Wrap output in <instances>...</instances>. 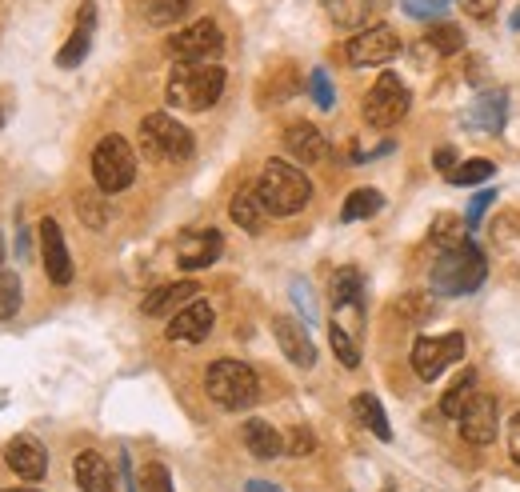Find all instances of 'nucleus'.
<instances>
[{
  "instance_id": "nucleus-42",
  "label": "nucleus",
  "mask_w": 520,
  "mask_h": 492,
  "mask_svg": "<svg viewBox=\"0 0 520 492\" xmlns=\"http://www.w3.org/2000/svg\"><path fill=\"white\" fill-rule=\"evenodd\" d=\"M432 164H436V172H444V176H448V172L456 168V152H452V148H440V152L432 156Z\"/></svg>"
},
{
  "instance_id": "nucleus-24",
  "label": "nucleus",
  "mask_w": 520,
  "mask_h": 492,
  "mask_svg": "<svg viewBox=\"0 0 520 492\" xmlns=\"http://www.w3.org/2000/svg\"><path fill=\"white\" fill-rule=\"evenodd\" d=\"M504 112H508V96L504 92H484L472 108V124L484 132H500L504 128Z\"/></svg>"
},
{
  "instance_id": "nucleus-6",
  "label": "nucleus",
  "mask_w": 520,
  "mask_h": 492,
  "mask_svg": "<svg viewBox=\"0 0 520 492\" xmlns=\"http://www.w3.org/2000/svg\"><path fill=\"white\" fill-rule=\"evenodd\" d=\"M140 148L152 156V160H164V164H180L192 156V132L172 120L168 112H148L140 120Z\"/></svg>"
},
{
  "instance_id": "nucleus-18",
  "label": "nucleus",
  "mask_w": 520,
  "mask_h": 492,
  "mask_svg": "<svg viewBox=\"0 0 520 492\" xmlns=\"http://www.w3.org/2000/svg\"><path fill=\"white\" fill-rule=\"evenodd\" d=\"M92 28H96V4H92V0H84V4H80V16H76L72 36H68V40H64V48L56 52V64H60V68H76V64L88 56V48H92Z\"/></svg>"
},
{
  "instance_id": "nucleus-46",
  "label": "nucleus",
  "mask_w": 520,
  "mask_h": 492,
  "mask_svg": "<svg viewBox=\"0 0 520 492\" xmlns=\"http://www.w3.org/2000/svg\"><path fill=\"white\" fill-rule=\"evenodd\" d=\"M0 492H40V488H32V484H28V488H0Z\"/></svg>"
},
{
  "instance_id": "nucleus-17",
  "label": "nucleus",
  "mask_w": 520,
  "mask_h": 492,
  "mask_svg": "<svg viewBox=\"0 0 520 492\" xmlns=\"http://www.w3.org/2000/svg\"><path fill=\"white\" fill-rule=\"evenodd\" d=\"M284 148L296 156V160H304V164H320V160H328V140H324V132L316 128V124H308V120H296V124H288L284 128Z\"/></svg>"
},
{
  "instance_id": "nucleus-29",
  "label": "nucleus",
  "mask_w": 520,
  "mask_h": 492,
  "mask_svg": "<svg viewBox=\"0 0 520 492\" xmlns=\"http://www.w3.org/2000/svg\"><path fill=\"white\" fill-rule=\"evenodd\" d=\"M492 172H496V164H492V160H484V156H472V160H460V164L448 172V184H456V188L484 184V180H492Z\"/></svg>"
},
{
  "instance_id": "nucleus-27",
  "label": "nucleus",
  "mask_w": 520,
  "mask_h": 492,
  "mask_svg": "<svg viewBox=\"0 0 520 492\" xmlns=\"http://www.w3.org/2000/svg\"><path fill=\"white\" fill-rule=\"evenodd\" d=\"M476 396V372L472 368H464L456 380H452V388L444 392V400H440V416H448V420H456L460 412H464V404Z\"/></svg>"
},
{
  "instance_id": "nucleus-11",
  "label": "nucleus",
  "mask_w": 520,
  "mask_h": 492,
  "mask_svg": "<svg viewBox=\"0 0 520 492\" xmlns=\"http://www.w3.org/2000/svg\"><path fill=\"white\" fill-rule=\"evenodd\" d=\"M220 252H224V236L216 228H188L176 240V264L184 272H200V268L216 264Z\"/></svg>"
},
{
  "instance_id": "nucleus-32",
  "label": "nucleus",
  "mask_w": 520,
  "mask_h": 492,
  "mask_svg": "<svg viewBox=\"0 0 520 492\" xmlns=\"http://www.w3.org/2000/svg\"><path fill=\"white\" fill-rule=\"evenodd\" d=\"M188 8H192V0H148L144 16H148V24H156V28H172Z\"/></svg>"
},
{
  "instance_id": "nucleus-12",
  "label": "nucleus",
  "mask_w": 520,
  "mask_h": 492,
  "mask_svg": "<svg viewBox=\"0 0 520 492\" xmlns=\"http://www.w3.org/2000/svg\"><path fill=\"white\" fill-rule=\"evenodd\" d=\"M456 424H460V436L468 440V444H476V448H484V444H492L496 440V428H500V416H496V400L492 396H472L468 404H464V412L456 416Z\"/></svg>"
},
{
  "instance_id": "nucleus-47",
  "label": "nucleus",
  "mask_w": 520,
  "mask_h": 492,
  "mask_svg": "<svg viewBox=\"0 0 520 492\" xmlns=\"http://www.w3.org/2000/svg\"><path fill=\"white\" fill-rule=\"evenodd\" d=\"M512 28H520V12H516V16H512Z\"/></svg>"
},
{
  "instance_id": "nucleus-35",
  "label": "nucleus",
  "mask_w": 520,
  "mask_h": 492,
  "mask_svg": "<svg viewBox=\"0 0 520 492\" xmlns=\"http://www.w3.org/2000/svg\"><path fill=\"white\" fill-rule=\"evenodd\" d=\"M308 92H312L316 108H324V112L336 104V92H332V80H328L324 68H312V72H308Z\"/></svg>"
},
{
  "instance_id": "nucleus-48",
  "label": "nucleus",
  "mask_w": 520,
  "mask_h": 492,
  "mask_svg": "<svg viewBox=\"0 0 520 492\" xmlns=\"http://www.w3.org/2000/svg\"><path fill=\"white\" fill-rule=\"evenodd\" d=\"M0 264H4V240H0Z\"/></svg>"
},
{
  "instance_id": "nucleus-20",
  "label": "nucleus",
  "mask_w": 520,
  "mask_h": 492,
  "mask_svg": "<svg viewBox=\"0 0 520 492\" xmlns=\"http://www.w3.org/2000/svg\"><path fill=\"white\" fill-rule=\"evenodd\" d=\"M72 476H76V488L80 492H112V468L100 452H80L72 460Z\"/></svg>"
},
{
  "instance_id": "nucleus-26",
  "label": "nucleus",
  "mask_w": 520,
  "mask_h": 492,
  "mask_svg": "<svg viewBox=\"0 0 520 492\" xmlns=\"http://www.w3.org/2000/svg\"><path fill=\"white\" fill-rule=\"evenodd\" d=\"M360 288H364V280H360V272L356 268H340L336 276H332V304L344 312H360Z\"/></svg>"
},
{
  "instance_id": "nucleus-14",
  "label": "nucleus",
  "mask_w": 520,
  "mask_h": 492,
  "mask_svg": "<svg viewBox=\"0 0 520 492\" xmlns=\"http://www.w3.org/2000/svg\"><path fill=\"white\" fill-rule=\"evenodd\" d=\"M212 324H216V312H212V304L208 300H188L180 312H172V320H168V340H184V344H200L208 332H212Z\"/></svg>"
},
{
  "instance_id": "nucleus-15",
  "label": "nucleus",
  "mask_w": 520,
  "mask_h": 492,
  "mask_svg": "<svg viewBox=\"0 0 520 492\" xmlns=\"http://www.w3.org/2000/svg\"><path fill=\"white\" fill-rule=\"evenodd\" d=\"M4 460L12 464V472H16L20 480H44V472H48V452H44V444H40L36 436H28V432L8 440Z\"/></svg>"
},
{
  "instance_id": "nucleus-43",
  "label": "nucleus",
  "mask_w": 520,
  "mask_h": 492,
  "mask_svg": "<svg viewBox=\"0 0 520 492\" xmlns=\"http://www.w3.org/2000/svg\"><path fill=\"white\" fill-rule=\"evenodd\" d=\"M464 8L476 16V20H484V16H492V8H496V0H464Z\"/></svg>"
},
{
  "instance_id": "nucleus-28",
  "label": "nucleus",
  "mask_w": 520,
  "mask_h": 492,
  "mask_svg": "<svg viewBox=\"0 0 520 492\" xmlns=\"http://www.w3.org/2000/svg\"><path fill=\"white\" fill-rule=\"evenodd\" d=\"M324 12L340 28H364V20L372 12V0H324Z\"/></svg>"
},
{
  "instance_id": "nucleus-16",
  "label": "nucleus",
  "mask_w": 520,
  "mask_h": 492,
  "mask_svg": "<svg viewBox=\"0 0 520 492\" xmlns=\"http://www.w3.org/2000/svg\"><path fill=\"white\" fill-rule=\"evenodd\" d=\"M272 332H276L280 352H284L296 368H312V364H316V348H312V340H308V328H304L296 316H276V320H272Z\"/></svg>"
},
{
  "instance_id": "nucleus-38",
  "label": "nucleus",
  "mask_w": 520,
  "mask_h": 492,
  "mask_svg": "<svg viewBox=\"0 0 520 492\" xmlns=\"http://www.w3.org/2000/svg\"><path fill=\"white\" fill-rule=\"evenodd\" d=\"M144 488H148V492H172V476H168V468L152 460V464L144 468Z\"/></svg>"
},
{
  "instance_id": "nucleus-44",
  "label": "nucleus",
  "mask_w": 520,
  "mask_h": 492,
  "mask_svg": "<svg viewBox=\"0 0 520 492\" xmlns=\"http://www.w3.org/2000/svg\"><path fill=\"white\" fill-rule=\"evenodd\" d=\"M244 492H280L276 484H268V480H248L244 484Z\"/></svg>"
},
{
  "instance_id": "nucleus-4",
  "label": "nucleus",
  "mask_w": 520,
  "mask_h": 492,
  "mask_svg": "<svg viewBox=\"0 0 520 492\" xmlns=\"http://www.w3.org/2000/svg\"><path fill=\"white\" fill-rule=\"evenodd\" d=\"M204 388H208V396H212L220 408L240 412V408L256 404V396H260V376H256L244 360H216V364H208V372H204Z\"/></svg>"
},
{
  "instance_id": "nucleus-37",
  "label": "nucleus",
  "mask_w": 520,
  "mask_h": 492,
  "mask_svg": "<svg viewBox=\"0 0 520 492\" xmlns=\"http://www.w3.org/2000/svg\"><path fill=\"white\" fill-rule=\"evenodd\" d=\"M284 452H292V456H312V452H316V436H312L308 428H292V432L284 436Z\"/></svg>"
},
{
  "instance_id": "nucleus-36",
  "label": "nucleus",
  "mask_w": 520,
  "mask_h": 492,
  "mask_svg": "<svg viewBox=\"0 0 520 492\" xmlns=\"http://www.w3.org/2000/svg\"><path fill=\"white\" fill-rule=\"evenodd\" d=\"M76 208H80V216H84L88 228H104V224H108V208H104L92 192H84V196L76 200Z\"/></svg>"
},
{
  "instance_id": "nucleus-3",
  "label": "nucleus",
  "mask_w": 520,
  "mask_h": 492,
  "mask_svg": "<svg viewBox=\"0 0 520 492\" xmlns=\"http://www.w3.org/2000/svg\"><path fill=\"white\" fill-rule=\"evenodd\" d=\"M256 192H260L268 216H292L312 200V180L288 160H268L256 176Z\"/></svg>"
},
{
  "instance_id": "nucleus-5",
  "label": "nucleus",
  "mask_w": 520,
  "mask_h": 492,
  "mask_svg": "<svg viewBox=\"0 0 520 492\" xmlns=\"http://www.w3.org/2000/svg\"><path fill=\"white\" fill-rule=\"evenodd\" d=\"M92 180L96 188L108 192H124L136 180V152L124 136H100V144L92 148Z\"/></svg>"
},
{
  "instance_id": "nucleus-1",
  "label": "nucleus",
  "mask_w": 520,
  "mask_h": 492,
  "mask_svg": "<svg viewBox=\"0 0 520 492\" xmlns=\"http://www.w3.org/2000/svg\"><path fill=\"white\" fill-rule=\"evenodd\" d=\"M220 92H224V68L208 60H180L164 84L168 104L180 112H204L220 100Z\"/></svg>"
},
{
  "instance_id": "nucleus-10",
  "label": "nucleus",
  "mask_w": 520,
  "mask_h": 492,
  "mask_svg": "<svg viewBox=\"0 0 520 492\" xmlns=\"http://www.w3.org/2000/svg\"><path fill=\"white\" fill-rule=\"evenodd\" d=\"M464 352V336L460 332H444V336H420L412 344V368L420 380H436L452 360H460Z\"/></svg>"
},
{
  "instance_id": "nucleus-8",
  "label": "nucleus",
  "mask_w": 520,
  "mask_h": 492,
  "mask_svg": "<svg viewBox=\"0 0 520 492\" xmlns=\"http://www.w3.org/2000/svg\"><path fill=\"white\" fill-rule=\"evenodd\" d=\"M396 52H400V36H396L388 24H368V28H360V32L344 44V56H348L352 68L388 64Z\"/></svg>"
},
{
  "instance_id": "nucleus-22",
  "label": "nucleus",
  "mask_w": 520,
  "mask_h": 492,
  "mask_svg": "<svg viewBox=\"0 0 520 492\" xmlns=\"http://www.w3.org/2000/svg\"><path fill=\"white\" fill-rule=\"evenodd\" d=\"M244 448H248L256 460H272V456L284 452V436H280L268 420L248 416V420H244Z\"/></svg>"
},
{
  "instance_id": "nucleus-39",
  "label": "nucleus",
  "mask_w": 520,
  "mask_h": 492,
  "mask_svg": "<svg viewBox=\"0 0 520 492\" xmlns=\"http://www.w3.org/2000/svg\"><path fill=\"white\" fill-rule=\"evenodd\" d=\"M492 200H496V192H476V196H472V204H468V212H464V220H468V232L480 224V216H484V208H488Z\"/></svg>"
},
{
  "instance_id": "nucleus-9",
  "label": "nucleus",
  "mask_w": 520,
  "mask_h": 492,
  "mask_svg": "<svg viewBox=\"0 0 520 492\" xmlns=\"http://www.w3.org/2000/svg\"><path fill=\"white\" fill-rule=\"evenodd\" d=\"M164 48L176 60H212L224 48V32H220L216 20H196V24L180 28V32H172L164 40Z\"/></svg>"
},
{
  "instance_id": "nucleus-30",
  "label": "nucleus",
  "mask_w": 520,
  "mask_h": 492,
  "mask_svg": "<svg viewBox=\"0 0 520 492\" xmlns=\"http://www.w3.org/2000/svg\"><path fill=\"white\" fill-rule=\"evenodd\" d=\"M432 240H436L440 248L464 244V240H468V220H464V216H452V212H440V216L432 220Z\"/></svg>"
},
{
  "instance_id": "nucleus-23",
  "label": "nucleus",
  "mask_w": 520,
  "mask_h": 492,
  "mask_svg": "<svg viewBox=\"0 0 520 492\" xmlns=\"http://www.w3.org/2000/svg\"><path fill=\"white\" fill-rule=\"evenodd\" d=\"M352 412H356V420H360L376 440H392V424H388V416H384V408H380V400H376L372 392L352 396Z\"/></svg>"
},
{
  "instance_id": "nucleus-2",
  "label": "nucleus",
  "mask_w": 520,
  "mask_h": 492,
  "mask_svg": "<svg viewBox=\"0 0 520 492\" xmlns=\"http://www.w3.org/2000/svg\"><path fill=\"white\" fill-rule=\"evenodd\" d=\"M488 276V260L476 244H456V248H440L432 272H428V284L436 296H464V292H476Z\"/></svg>"
},
{
  "instance_id": "nucleus-41",
  "label": "nucleus",
  "mask_w": 520,
  "mask_h": 492,
  "mask_svg": "<svg viewBox=\"0 0 520 492\" xmlns=\"http://www.w3.org/2000/svg\"><path fill=\"white\" fill-rule=\"evenodd\" d=\"M508 456L520 464V412H516L512 424H508Z\"/></svg>"
},
{
  "instance_id": "nucleus-34",
  "label": "nucleus",
  "mask_w": 520,
  "mask_h": 492,
  "mask_svg": "<svg viewBox=\"0 0 520 492\" xmlns=\"http://www.w3.org/2000/svg\"><path fill=\"white\" fill-rule=\"evenodd\" d=\"M20 312V276L0 272V320H12Z\"/></svg>"
},
{
  "instance_id": "nucleus-31",
  "label": "nucleus",
  "mask_w": 520,
  "mask_h": 492,
  "mask_svg": "<svg viewBox=\"0 0 520 492\" xmlns=\"http://www.w3.org/2000/svg\"><path fill=\"white\" fill-rule=\"evenodd\" d=\"M424 40H428V48H432L436 56H452V52H460V48H464V32H460L456 24H448V20L432 24Z\"/></svg>"
},
{
  "instance_id": "nucleus-7",
  "label": "nucleus",
  "mask_w": 520,
  "mask_h": 492,
  "mask_svg": "<svg viewBox=\"0 0 520 492\" xmlns=\"http://www.w3.org/2000/svg\"><path fill=\"white\" fill-rule=\"evenodd\" d=\"M408 104H412V96H408L404 80L396 72H380L376 84H372V92L364 96V120L372 128H392L396 120H404Z\"/></svg>"
},
{
  "instance_id": "nucleus-40",
  "label": "nucleus",
  "mask_w": 520,
  "mask_h": 492,
  "mask_svg": "<svg viewBox=\"0 0 520 492\" xmlns=\"http://www.w3.org/2000/svg\"><path fill=\"white\" fill-rule=\"evenodd\" d=\"M440 8H444V0H404V12H408V16H420V20L436 16Z\"/></svg>"
},
{
  "instance_id": "nucleus-45",
  "label": "nucleus",
  "mask_w": 520,
  "mask_h": 492,
  "mask_svg": "<svg viewBox=\"0 0 520 492\" xmlns=\"http://www.w3.org/2000/svg\"><path fill=\"white\" fill-rule=\"evenodd\" d=\"M120 472H124V488L136 492V480H132V468H128V456H120Z\"/></svg>"
},
{
  "instance_id": "nucleus-13",
  "label": "nucleus",
  "mask_w": 520,
  "mask_h": 492,
  "mask_svg": "<svg viewBox=\"0 0 520 492\" xmlns=\"http://www.w3.org/2000/svg\"><path fill=\"white\" fill-rule=\"evenodd\" d=\"M40 260H44V272L52 284H68L72 280V256H68V244H64V232L52 216L40 220Z\"/></svg>"
},
{
  "instance_id": "nucleus-21",
  "label": "nucleus",
  "mask_w": 520,
  "mask_h": 492,
  "mask_svg": "<svg viewBox=\"0 0 520 492\" xmlns=\"http://www.w3.org/2000/svg\"><path fill=\"white\" fill-rule=\"evenodd\" d=\"M228 216H232V224H240L248 236H256V232L264 228L268 208H264V200H260L256 188H240V192L228 200Z\"/></svg>"
},
{
  "instance_id": "nucleus-25",
  "label": "nucleus",
  "mask_w": 520,
  "mask_h": 492,
  "mask_svg": "<svg viewBox=\"0 0 520 492\" xmlns=\"http://www.w3.org/2000/svg\"><path fill=\"white\" fill-rule=\"evenodd\" d=\"M380 208H384V196H380L376 188H352L348 200H344V208H340V220H344V224L368 220V216H376Z\"/></svg>"
},
{
  "instance_id": "nucleus-33",
  "label": "nucleus",
  "mask_w": 520,
  "mask_h": 492,
  "mask_svg": "<svg viewBox=\"0 0 520 492\" xmlns=\"http://www.w3.org/2000/svg\"><path fill=\"white\" fill-rule=\"evenodd\" d=\"M328 340H332V352H336V360H340L344 368H356V364H360V348H356V340H352V332H348L344 324H332V328H328Z\"/></svg>"
},
{
  "instance_id": "nucleus-19",
  "label": "nucleus",
  "mask_w": 520,
  "mask_h": 492,
  "mask_svg": "<svg viewBox=\"0 0 520 492\" xmlns=\"http://www.w3.org/2000/svg\"><path fill=\"white\" fill-rule=\"evenodd\" d=\"M188 300H196V284H192V280H172V284L152 288V292L144 296L140 312H144V316H172V312H180Z\"/></svg>"
}]
</instances>
